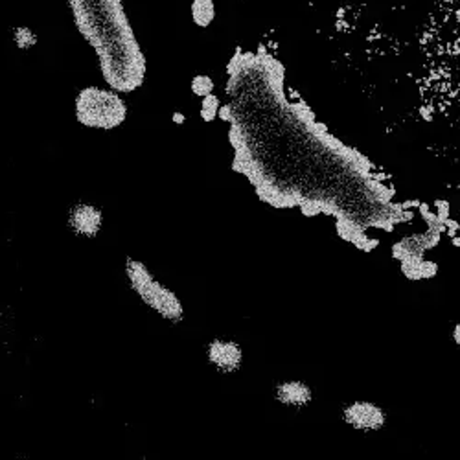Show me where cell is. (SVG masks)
I'll list each match as a JSON object with an SVG mask.
<instances>
[{
	"label": "cell",
	"mask_w": 460,
	"mask_h": 460,
	"mask_svg": "<svg viewBox=\"0 0 460 460\" xmlns=\"http://www.w3.org/2000/svg\"><path fill=\"white\" fill-rule=\"evenodd\" d=\"M219 111H221V105H219V99H217V96L210 95V96H207V98H202L201 118L205 120V122H212V120L217 116V113H219Z\"/></svg>",
	"instance_id": "9"
},
{
	"label": "cell",
	"mask_w": 460,
	"mask_h": 460,
	"mask_svg": "<svg viewBox=\"0 0 460 460\" xmlns=\"http://www.w3.org/2000/svg\"><path fill=\"white\" fill-rule=\"evenodd\" d=\"M75 114L83 126L95 129H113L127 116V105L111 90L89 87L75 99Z\"/></svg>",
	"instance_id": "2"
},
{
	"label": "cell",
	"mask_w": 460,
	"mask_h": 460,
	"mask_svg": "<svg viewBox=\"0 0 460 460\" xmlns=\"http://www.w3.org/2000/svg\"><path fill=\"white\" fill-rule=\"evenodd\" d=\"M451 339H453L455 346L460 348V320L456 322L455 326H453V329H451Z\"/></svg>",
	"instance_id": "11"
},
{
	"label": "cell",
	"mask_w": 460,
	"mask_h": 460,
	"mask_svg": "<svg viewBox=\"0 0 460 460\" xmlns=\"http://www.w3.org/2000/svg\"><path fill=\"white\" fill-rule=\"evenodd\" d=\"M174 122L175 123H184V114L183 113H175L174 114Z\"/></svg>",
	"instance_id": "12"
},
{
	"label": "cell",
	"mask_w": 460,
	"mask_h": 460,
	"mask_svg": "<svg viewBox=\"0 0 460 460\" xmlns=\"http://www.w3.org/2000/svg\"><path fill=\"white\" fill-rule=\"evenodd\" d=\"M192 15H193V23L198 24L199 28H207V26H210V23L214 20V15H216L214 0H193Z\"/></svg>",
	"instance_id": "7"
},
{
	"label": "cell",
	"mask_w": 460,
	"mask_h": 460,
	"mask_svg": "<svg viewBox=\"0 0 460 460\" xmlns=\"http://www.w3.org/2000/svg\"><path fill=\"white\" fill-rule=\"evenodd\" d=\"M127 284L150 310L169 325H181L184 320V305L174 289L157 280L146 263L138 258H127L123 265Z\"/></svg>",
	"instance_id": "1"
},
{
	"label": "cell",
	"mask_w": 460,
	"mask_h": 460,
	"mask_svg": "<svg viewBox=\"0 0 460 460\" xmlns=\"http://www.w3.org/2000/svg\"><path fill=\"white\" fill-rule=\"evenodd\" d=\"M205 361L221 376H232L243 368V346L230 337H214L205 346Z\"/></svg>",
	"instance_id": "4"
},
{
	"label": "cell",
	"mask_w": 460,
	"mask_h": 460,
	"mask_svg": "<svg viewBox=\"0 0 460 460\" xmlns=\"http://www.w3.org/2000/svg\"><path fill=\"white\" fill-rule=\"evenodd\" d=\"M37 37H35V33L28 28H19L15 32V42H17V47L23 48V50H28L35 44Z\"/></svg>",
	"instance_id": "10"
},
{
	"label": "cell",
	"mask_w": 460,
	"mask_h": 460,
	"mask_svg": "<svg viewBox=\"0 0 460 460\" xmlns=\"http://www.w3.org/2000/svg\"><path fill=\"white\" fill-rule=\"evenodd\" d=\"M272 396L278 404L291 411H304L313 404V387L304 380H282L278 381L272 390Z\"/></svg>",
	"instance_id": "6"
},
{
	"label": "cell",
	"mask_w": 460,
	"mask_h": 460,
	"mask_svg": "<svg viewBox=\"0 0 460 460\" xmlns=\"http://www.w3.org/2000/svg\"><path fill=\"white\" fill-rule=\"evenodd\" d=\"M190 87H192L193 95L199 96V98H207V96L214 95V87H216V83H214V80H212L208 74H195L192 78Z\"/></svg>",
	"instance_id": "8"
},
{
	"label": "cell",
	"mask_w": 460,
	"mask_h": 460,
	"mask_svg": "<svg viewBox=\"0 0 460 460\" xmlns=\"http://www.w3.org/2000/svg\"><path fill=\"white\" fill-rule=\"evenodd\" d=\"M105 225L104 210L90 201L72 205L66 214V226L80 240H96Z\"/></svg>",
	"instance_id": "5"
},
{
	"label": "cell",
	"mask_w": 460,
	"mask_h": 460,
	"mask_svg": "<svg viewBox=\"0 0 460 460\" xmlns=\"http://www.w3.org/2000/svg\"><path fill=\"white\" fill-rule=\"evenodd\" d=\"M341 420L357 432H377L387 428L389 414L370 399H353L341 408Z\"/></svg>",
	"instance_id": "3"
}]
</instances>
